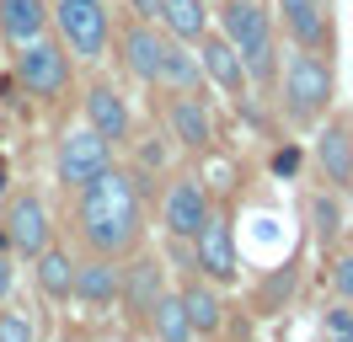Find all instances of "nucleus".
<instances>
[{
  "instance_id": "32",
  "label": "nucleus",
  "mask_w": 353,
  "mask_h": 342,
  "mask_svg": "<svg viewBox=\"0 0 353 342\" xmlns=\"http://www.w3.org/2000/svg\"><path fill=\"white\" fill-rule=\"evenodd\" d=\"M348 316H353V310H332V316H327V326H332V337H337V332H343V326H348Z\"/></svg>"
},
{
  "instance_id": "22",
  "label": "nucleus",
  "mask_w": 353,
  "mask_h": 342,
  "mask_svg": "<svg viewBox=\"0 0 353 342\" xmlns=\"http://www.w3.org/2000/svg\"><path fill=\"white\" fill-rule=\"evenodd\" d=\"M32 262H38V289H43L48 299H70V278H75V262H70V252H59V246H43Z\"/></svg>"
},
{
  "instance_id": "31",
  "label": "nucleus",
  "mask_w": 353,
  "mask_h": 342,
  "mask_svg": "<svg viewBox=\"0 0 353 342\" xmlns=\"http://www.w3.org/2000/svg\"><path fill=\"white\" fill-rule=\"evenodd\" d=\"M11 278H17V273H11V262H6V256H0V299L11 294Z\"/></svg>"
},
{
  "instance_id": "25",
  "label": "nucleus",
  "mask_w": 353,
  "mask_h": 342,
  "mask_svg": "<svg viewBox=\"0 0 353 342\" xmlns=\"http://www.w3.org/2000/svg\"><path fill=\"white\" fill-rule=\"evenodd\" d=\"M310 219H316V235H321V241H337V230H343V203L327 198V192H316V198H310Z\"/></svg>"
},
{
  "instance_id": "29",
  "label": "nucleus",
  "mask_w": 353,
  "mask_h": 342,
  "mask_svg": "<svg viewBox=\"0 0 353 342\" xmlns=\"http://www.w3.org/2000/svg\"><path fill=\"white\" fill-rule=\"evenodd\" d=\"M161 171V166H166V145H139V171Z\"/></svg>"
},
{
  "instance_id": "35",
  "label": "nucleus",
  "mask_w": 353,
  "mask_h": 342,
  "mask_svg": "<svg viewBox=\"0 0 353 342\" xmlns=\"http://www.w3.org/2000/svg\"><path fill=\"white\" fill-rule=\"evenodd\" d=\"M332 342H348V337H343V332H337V337H332Z\"/></svg>"
},
{
  "instance_id": "20",
  "label": "nucleus",
  "mask_w": 353,
  "mask_h": 342,
  "mask_svg": "<svg viewBox=\"0 0 353 342\" xmlns=\"http://www.w3.org/2000/svg\"><path fill=\"white\" fill-rule=\"evenodd\" d=\"M155 21L166 27V38L199 43L209 32V6L203 0H155Z\"/></svg>"
},
{
  "instance_id": "24",
  "label": "nucleus",
  "mask_w": 353,
  "mask_h": 342,
  "mask_svg": "<svg viewBox=\"0 0 353 342\" xmlns=\"http://www.w3.org/2000/svg\"><path fill=\"white\" fill-rule=\"evenodd\" d=\"M241 75L252 86H273V81H279V48H273V38L241 54Z\"/></svg>"
},
{
  "instance_id": "18",
  "label": "nucleus",
  "mask_w": 353,
  "mask_h": 342,
  "mask_svg": "<svg viewBox=\"0 0 353 342\" xmlns=\"http://www.w3.org/2000/svg\"><path fill=\"white\" fill-rule=\"evenodd\" d=\"M176 299H182V310H188V326H193V337H209V332H220V321H225V305L220 294H214V283L209 278H188L182 289H176Z\"/></svg>"
},
{
  "instance_id": "14",
  "label": "nucleus",
  "mask_w": 353,
  "mask_h": 342,
  "mask_svg": "<svg viewBox=\"0 0 353 342\" xmlns=\"http://www.w3.org/2000/svg\"><path fill=\"white\" fill-rule=\"evenodd\" d=\"M199 64H203V81H214L220 91H230V97H241V54H236V43L220 38V32H203L199 38Z\"/></svg>"
},
{
  "instance_id": "5",
  "label": "nucleus",
  "mask_w": 353,
  "mask_h": 342,
  "mask_svg": "<svg viewBox=\"0 0 353 342\" xmlns=\"http://www.w3.org/2000/svg\"><path fill=\"white\" fill-rule=\"evenodd\" d=\"M112 166V145L97 134L91 123L81 128H65V139H59V182L65 188H86L97 171Z\"/></svg>"
},
{
  "instance_id": "7",
  "label": "nucleus",
  "mask_w": 353,
  "mask_h": 342,
  "mask_svg": "<svg viewBox=\"0 0 353 342\" xmlns=\"http://www.w3.org/2000/svg\"><path fill=\"white\" fill-rule=\"evenodd\" d=\"M209 214H214V209H209V192H203L199 177H182V182H172V188H166L161 219H166V235H172V241H193Z\"/></svg>"
},
{
  "instance_id": "15",
  "label": "nucleus",
  "mask_w": 353,
  "mask_h": 342,
  "mask_svg": "<svg viewBox=\"0 0 353 342\" xmlns=\"http://www.w3.org/2000/svg\"><path fill=\"white\" fill-rule=\"evenodd\" d=\"M161 54H166V32H155L145 21H134L129 32H123V64H129L134 81L161 86Z\"/></svg>"
},
{
  "instance_id": "17",
  "label": "nucleus",
  "mask_w": 353,
  "mask_h": 342,
  "mask_svg": "<svg viewBox=\"0 0 353 342\" xmlns=\"http://www.w3.org/2000/svg\"><path fill=\"white\" fill-rule=\"evenodd\" d=\"M279 11H284V27L289 38L300 43L305 54H321L327 48V11H321V0H279Z\"/></svg>"
},
{
  "instance_id": "4",
  "label": "nucleus",
  "mask_w": 353,
  "mask_h": 342,
  "mask_svg": "<svg viewBox=\"0 0 353 342\" xmlns=\"http://www.w3.org/2000/svg\"><path fill=\"white\" fill-rule=\"evenodd\" d=\"M17 81L27 86V97H43V102H54V97H65L70 91V48L59 38H32L17 48Z\"/></svg>"
},
{
  "instance_id": "26",
  "label": "nucleus",
  "mask_w": 353,
  "mask_h": 342,
  "mask_svg": "<svg viewBox=\"0 0 353 342\" xmlns=\"http://www.w3.org/2000/svg\"><path fill=\"white\" fill-rule=\"evenodd\" d=\"M0 342H38V332L22 310H0Z\"/></svg>"
},
{
  "instance_id": "12",
  "label": "nucleus",
  "mask_w": 353,
  "mask_h": 342,
  "mask_svg": "<svg viewBox=\"0 0 353 342\" xmlns=\"http://www.w3.org/2000/svg\"><path fill=\"white\" fill-rule=\"evenodd\" d=\"M220 38H230L236 54H246V48L273 38V21H268V11L257 0H225L220 6Z\"/></svg>"
},
{
  "instance_id": "13",
  "label": "nucleus",
  "mask_w": 353,
  "mask_h": 342,
  "mask_svg": "<svg viewBox=\"0 0 353 342\" xmlns=\"http://www.w3.org/2000/svg\"><path fill=\"white\" fill-rule=\"evenodd\" d=\"M316 166L337 192L353 188V128L348 123H327L321 139H316Z\"/></svg>"
},
{
  "instance_id": "28",
  "label": "nucleus",
  "mask_w": 353,
  "mask_h": 342,
  "mask_svg": "<svg viewBox=\"0 0 353 342\" xmlns=\"http://www.w3.org/2000/svg\"><path fill=\"white\" fill-rule=\"evenodd\" d=\"M289 289H294V268H284V273H273V278H268V289H263V299H279V294L289 299Z\"/></svg>"
},
{
  "instance_id": "11",
  "label": "nucleus",
  "mask_w": 353,
  "mask_h": 342,
  "mask_svg": "<svg viewBox=\"0 0 353 342\" xmlns=\"http://www.w3.org/2000/svg\"><path fill=\"white\" fill-rule=\"evenodd\" d=\"M86 123L108 139V145H118V139H129V128H134V118H129V102H123V91L118 86H108V81H97L86 91Z\"/></svg>"
},
{
  "instance_id": "30",
  "label": "nucleus",
  "mask_w": 353,
  "mask_h": 342,
  "mask_svg": "<svg viewBox=\"0 0 353 342\" xmlns=\"http://www.w3.org/2000/svg\"><path fill=\"white\" fill-rule=\"evenodd\" d=\"M294 166H300V150H279V155H273V171H279V177H289Z\"/></svg>"
},
{
  "instance_id": "19",
  "label": "nucleus",
  "mask_w": 353,
  "mask_h": 342,
  "mask_svg": "<svg viewBox=\"0 0 353 342\" xmlns=\"http://www.w3.org/2000/svg\"><path fill=\"white\" fill-rule=\"evenodd\" d=\"M48 32V0H0V38L6 43H32Z\"/></svg>"
},
{
  "instance_id": "23",
  "label": "nucleus",
  "mask_w": 353,
  "mask_h": 342,
  "mask_svg": "<svg viewBox=\"0 0 353 342\" xmlns=\"http://www.w3.org/2000/svg\"><path fill=\"white\" fill-rule=\"evenodd\" d=\"M145 321L155 326V337H161V342H193V326H188V310H182V299H176V294H161Z\"/></svg>"
},
{
  "instance_id": "9",
  "label": "nucleus",
  "mask_w": 353,
  "mask_h": 342,
  "mask_svg": "<svg viewBox=\"0 0 353 342\" xmlns=\"http://www.w3.org/2000/svg\"><path fill=\"white\" fill-rule=\"evenodd\" d=\"M166 294V268H161V256H134L129 268L118 273V299L129 305V316H150V305Z\"/></svg>"
},
{
  "instance_id": "3",
  "label": "nucleus",
  "mask_w": 353,
  "mask_h": 342,
  "mask_svg": "<svg viewBox=\"0 0 353 342\" xmlns=\"http://www.w3.org/2000/svg\"><path fill=\"white\" fill-rule=\"evenodd\" d=\"M332 102V64L321 54H294L284 64V112L294 123H316Z\"/></svg>"
},
{
  "instance_id": "10",
  "label": "nucleus",
  "mask_w": 353,
  "mask_h": 342,
  "mask_svg": "<svg viewBox=\"0 0 353 342\" xmlns=\"http://www.w3.org/2000/svg\"><path fill=\"white\" fill-rule=\"evenodd\" d=\"M166 128H172L176 145H188V150H209V145H214V118H209L203 97H193V91H176V97H172V107H166Z\"/></svg>"
},
{
  "instance_id": "8",
  "label": "nucleus",
  "mask_w": 353,
  "mask_h": 342,
  "mask_svg": "<svg viewBox=\"0 0 353 342\" xmlns=\"http://www.w3.org/2000/svg\"><path fill=\"white\" fill-rule=\"evenodd\" d=\"M0 230H6V246H17L22 256H38V252L48 246V209H43V198L17 192V198L6 203Z\"/></svg>"
},
{
  "instance_id": "2",
  "label": "nucleus",
  "mask_w": 353,
  "mask_h": 342,
  "mask_svg": "<svg viewBox=\"0 0 353 342\" xmlns=\"http://www.w3.org/2000/svg\"><path fill=\"white\" fill-rule=\"evenodd\" d=\"M48 21L59 27V43H65L75 59H102V54H108L112 17H108L102 0H54V6H48Z\"/></svg>"
},
{
  "instance_id": "16",
  "label": "nucleus",
  "mask_w": 353,
  "mask_h": 342,
  "mask_svg": "<svg viewBox=\"0 0 353 342\" xmlns=\"http://www.w3.org/2000/svg\"><path fill=\"white\" fill-rule=\"evenodd\" d=\"M70 294L81 299V305H112L118 299V268H112V256H86V262H75V278H70Z\"/></svg>"
},
{
  "instance_id": "34",
  "label": "nucleus",
  "mask_w": 353,
  "mask_h": 342,
  "mask_svg": "<svg viewBox=\"0 0 353 342\" xmlns=\"http://www.w3.org/2000/svg\"><path fill=\"white\" fill-rule=\"evenodd\" d=\"M343 337H348V342H353V316H348V326H343Z\"/></svg>"
},
{
  "instance_id": "33",
  "label": "nucleus",
  "mask_w": 353,
  "mask_h": 342,
  "mask_svg": "<svg viewBox=\"0 0 353 342\" xmlns=\"http://www.w3.org/2000/svg\"><path fill=\"white\" fill-rule=\"evenodd\" d=\"M134 11H139V17H155V0H129Z\"/></svg>"
},
{
  "instance_id": "27",
  "label": "nucleus",
  "mask_w": 353,
  "mask_h": 342,
  "mask_svg": "<svg viewBox=\"0 0 353 342\" xmlns=\"http://www.w3.org/2000/svg\"><path fill=\"white\" fill-rule=\"evenodd\" d=\"M332 289L343 299H353V252H343L337 262H332Z\"/></svg>"
},
{
  "instance_id": "6",
  "label": "nucleus",
  "mask_w": 353,
  "mask_h": 342,
  "mask_svg": "<svg viewBox=\"0 0 353 342\" xmlns=\"http://www.w3.org/2000/svg\"><path fill=\"white\" fill-rule=\"evenodd\" d=\"M193 268H199L209 283H230L241 273V256H236V235H230V219L225 214H209L193 235Z\"/></svg>"
},
{
  "instance_id": "21",
  "label": "nucleus",
  "mask_w": 353,
  "mask_h": 342,
  "mask_svg": "<svg viewBox=\"0 0 353 342\" xmlns=\"http://www.w3.org/2000/svg\"><path fill=\"white\" fill-rule=\"evenodd\" d=\"M161 86L203 97V64H199V54H193V43L166 38V54H161Z\"/></svg>"
},
{
  "instance_id": "1",
  "label": "nucleus",
  "mask_w": 353,
  "mask_h": 342,
  "mask_svg": "<svg viewBox=\"0 0 353 342\" xmlns=\"http://www.w3.org/2000/svg\"><path fill=\"white\" fill-rule=\"evenodd\" d=\"M75 192H81V235H86L91 252L118 256L139 241V182H134V171L108 166Z\"/></svg>"
}]
</instances>
